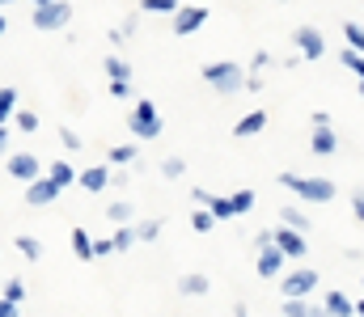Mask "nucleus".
I'll return each instance as SVG.
<instances>
[{
	"label": "nucleus",
	"mask_w": 364,
	"mask_h": 317,
	"mask_svg": "<svg viewBox=\"0 0 364 317\" xmlns=\"http://www.w3.org/2000/svg\"><path fill=\"white\" fill-rule=\"evenodd\" d=\"M60 144H64L68 152H77V148H85V144H81V135H77L73 127H60Z\"/></svg>",
	"instance_id": "c9c22d12"
},
{
	"label": "nucleus",
	"mask_w": 364,
	"mask_h": 317,
	"mask_svg": "<svg viewBox=\"0 0 364 317\" xmlns=\"http://www.w3.org/2000/svg\"><path fill=\"white\" fill-rule=\"evenodd\" d=\"M229 199H233V211H237V216H246V211H255V191H250V187H242V191H233Z\"/></svg>",
	"instance_id": "c756f323"
},
{
	"label": "nucleus",
	"mask_w": 364,
	"mask_h": 317,
	"mask_svg": "<svg viewBox=\"0 0 364 317\" xmlns=\"http://www.w3.org/2000/svg\"><path fill=\"white\" fill-rule=\"evenodd\" d=\"M4 4H13V0H0V9H4Z\"/></svg>",
	"instance_id": "5fc2aeb1"
},
{
	"label": "nucleus",
	"mask_w": 364,
	"mask_h": 317,
	"mask_svg": "<svg viewBox=\"0 0 364 317\" xmlns=\"http://www.w3.org/2000/svg\"><path fill=\"white\" fill-rule=\"evenodd\" d=\"M30 4H34V9H38V4H51V0H30Z\"/></svg>",
	"instance_id": "603ef678"
},
{
	"label": "nucleus",
	"mask_w": 364,
	"mask_h": 317,
	"mask_svg": "<svg viewBox=\"0 0 364 317\" xmlns=\"http://www.w3.org/2000/svg\"><path fill=\"white\" fill-rule=\"evenodd\" d=\"M275 250H284V258H305L309 254V245H305V233H296V228H275Z\"/></svg>",
	"instance_id": "9d476101"
},
{
	"label": "nucleus",
	"mask_w": 364,
	"mask_h": 317,
	"mask_svg": "<svg viewBox=\"0 0 364 317\" xmlns=\"http://www.w3.org/2000/svg\"><path fill=\"white\" fill-rule=\"evenodd\" d=\"M73 254H77L81 262H93V237L81 228V224L73 228Z\"/></svg>",
	"instance_id": "aec40b11"
},
{
	"label": "nucleus",
	"mask_w": 364,
	"mask_h": 317,
	"mask_svg": "<svg viewBox=\"0 0 364 317\" xmlns=\"http://www.w3.org/2000/svg\"><path fill=\"white\" fill-rule=\"evenodd\" d=\"M292 47H296L301 60H322L326 55V34L318 26H296L292 30Z\"/></svg>",
	"instance_id": "423d86ee"
},
{
	"label": "nucleus",
	"mask_w": 364,
	"mask_h": 317,
	"mask_svg": "<svg viewBox=\"0 0 364 317\" xmlns=\"http://www.w3.org/2000/svg\"><path fill=\"white\" fill-rule=\"evenodd\" d=\"M279 224H284V228H296V233H305V228H309V216H305L301 208H284V211H279Z\"/></svg>",
	"instance_id": "5701e85b"
},
{
	"label": "nucleus",
	"mask_w": 364,
	"mask_h": 317,
	"mask_svg": "<svg viewBox=\"0 0 364 317\" xmlns=\"http://www.w3.org/2000/svg\"><path fill=\"white\" fill-rule=\"evenodd\" d=\"M13 110H17V89L13 85H0V127L13 118Z\"/></svg>",
	"instance_id": "b1692460"
},
{
	"label": "nucleus",
	"mask_w": 364,
	"mask_h": 317,
	"mask_svg": "<svg viewBox=\"0 0 364 317\" xmlns=\"http://www.w3.org/2000/svg\"><path fill=\"white\" fill-rule=\"evenodd\" d=\"M77 187H81V191H90V195L106 191V187H110V165L102 161V165H90V169H81V174H77Z\"/></svg>",
	"instance_id": "9b49d317"
},
{
	"label": "nucleus",
	"mask_w": 364,
	"mask_h": 317,
	"mask_svg": "<svg viewBox=\"0 0 364 317\" xmlns=\"http://www.w3.org/2000/svg\"><path fill=\"white\" fill-rule=\"evenodd\" d=\"M110 245H114V254H127V250L136 245V228H132V224H119L114 237H110Z\"/></svg>",
	"instance_id": "4be33fe9"
},
{
	"label": "nucleus",
	"mask_w": 364,
	"mask_h": 317,
	"mask_svg": "<svg viewBox=\"0 0 364 317\" xmlns=\"http://www.w3.org/2000/svg\"><path fill=\"white\" fill-rule=\"evenodd\" d=\"M4 30H9V17H4V13H0V34H4Z\"/></svg>",
	"instance_id": "3c124183"
},
{
	"label": "nucleus",
	"mask_w": 364,
	"mask_h": 317,
	"mask_svg": "<svg viewBox=\"0 0 364 317\" xmlns=\"http://www.w3.org/2000/svg\"><path fill=\"white\" fill-rule=\"evenodd\" d=\"M9 148V127H0V152Z\"/></svg>",
	"instance_id": "09e8293b"
},
{
	"label": "nucleus",
	"mask_w": 364,
	"mask_h": 317,
	"mask_svg": "<svg viewBox=\"0 0 364 317\" xmlns=\"http://www.w3.org/2000/svg\"><path fill=\"white\" fill-rule=\"evenodd\" d=\"M114 254V245H110V237H102V241H93V258H110Z\"/></svg>",
	"instance_id": "ea45409f"
},
{
	"label": "nucleus",
	"mask_w": 364,
	"mask_h": 317,
	"mask_svg": "<svg viewBox=\"0 0 364 317\" xmlns=\"http://www.w3.org/2000/svg\"><path fill=\"white\" fill-rule=\"evenodd\" d=\"M233 317H250V309H246V305L237 301V305H233Z\"/></svg>",
	"instance_id": "49530a36"
},
{
	"label": "nucleus",
	"mask_w": 364,
	"mask_h": 317,
	"mask_svg": "<svg viewBox=\"0 0 364 317\" xmlns=\"http://www.w3.org/2000/svg\"><path fill=\"white\" fill-rule=\"evenodd\" d=\"M263 127H267V114H263V110H250V114H242V118L233 123V135H237V140H250V135H259Z\"/></svg>",
	"instance_id": "f8f14e48"
},
{
	"label": "nucleus",
	"mask_w": 364,
	"mask_h": 317,
	"mask_svg": "<svg viewBox=\"0 0 364 317\" xmlns=\"http://www.w3.org/2000/svg\"><path fill=\"white\" fill-rule=\"evenodd\" d=\"M4 169H9V178H17V182H34V178H43V165H38L34 152H9Z\"/></svg>",
	"instance_id": "6e6552de"
},
{
	"label": "nucleus",
	"mask_w": 364,
	"mask_h": 317,
	"mask_svg": "<svg viewBox=\"0 0 364 317\" xmlns=\"http://www.w3.org/2000/svg\"><path fill=\"white\" fill-rule=\"evenodd\" d=\"M309 123H314V131H318V127H331V114H326V110H314Z\"/></svg>",
	"instance_id": "37998d69"
},
{
	"label": "nucleus",
	"mask_w": 364,
	"mask_h": 317,
	"mask_svg": "<svg viewBox=\"0 0 364 317\" xmlns=\"http://www.w3.org/2000/svg\"><path fill=\"white\" fill-rule=\"evenodd\" d=\"M318 284H322V279H318V271H314V267H296V271H288V275H284L279 292H284V301H309Z\"/></svg>",
	"instance_id": "20e7f679"
},
{
	"label": "nucleus",
	"mask_w": 364,
	"mask_h": 317,
	"mask_svg": "<svg viewBox=\"0 0 364 317\" xmlns=\"http://www.w3.org/2000/svg\"><path fill=\"white\" fill-rule=\"evenodd\" d=\"M272 64V51H255V60H250V72H263Z\"/></svg>",
	"instance_id": "58836bf2"
},
{
	"label": "nucleus",
	"mask_w": 364,
	"mask_h": 317,
	"mask_svg": "<svg viewBox=\"0 0 364 317\" xmlns=\"http://www.w3.org/2000/svg\"><path fill=\"white\" fill-rule=\"evenodd\" d=\"M208 211H212V220H216V224H220V220H233V216H237L229 195H208Z\"/></svg>",
	"instance_id": "6ab92c4d"
},
{
	"label": "nucleus",
	"mask_w": 364,
	"mask_h": 317,
	"mask_svg": "<svg viewBox=\"0 0 364 317\" xmlns=\"http://www.w3.org/2000/svg\"><path fill=\"white\" fill-rule=\"evenodd\" d=\"M284 250H275V245H267V250H259V275H267V279H275L279 271H284Z\"/></svg>",
	"instance_id": "4468645a"
},
{
	"label": "nucleus",
	"mask_w": 364,
	"mask_h": 317,
	"mask_svg": "<svg viewBox=\"0 0 364 317\" xmlns=\"http://www.w3.org/2000/svg\"><path fill=\"white\" fill-rule=\"evenodd\" d=\"M203 81L216 94H237V89H246V68L233 60H216V64H203Z\"/></svg>",
	"instance_id": "7ed1b4c3"
},
{
	"label": "nucleus",
	"mask_w": 364,
	"mask_h": 317,
	"mask_svg": "<svg viewBox=\"0 0 364 317\" xmlns=\"http://www.w3.org/2000/svg\"><path fill=\"white\" fill-rule=\"evenodd\" d=\"M255 245H259V250H267V245H275V228H259V237H255Z\"/></svg>",
	"instance_id": "a19ab883"
},
{
	"label": "nucleus",
	"mask_w": 364,
	"mask_h": 317,
	"mask_svg": "<svg viewBox=\"0 0 364 317\" xmlns=\"http://www.w3.org/2000/svg\"><path fill=\"white\" fill-rule=\"evenodd\" d=\"M191 228H195V233H212V228H216V220H212V211H208V208L191 211Z\"/></svg>",
	"instance_id": "473e14b6"
},
{
	"label": "nucleus",
	"mask_w": 364,
	"mask_h": 317,
	"mask_svg": "<svg viewBox=\"0 0 364 317\" xmlns=\"http://www.w3.org/2000/svg\"><path fill=\"white\" fill-rule=\"evenodd\" d=\"M132 228H136V241H157L166 224H161V220H140V224H132Z\"/></svg>",
	"instance_id": "cd10ccee"
},
{
	"label": "nucleus",
	"mask_w": 364,
	"mask_h": 317,
	"mask_svg": "<svg viewBox=\"0 0 364 317\" xmlns=\"http://www.w3.org/2000/svg\"><path fill=\"white\" fill-rule=\"evenodd\" d=\"M284 317H305L309 313V301H284V309H279Z\"/></svg>",
	"instance_id": "e433bc0d"
},
{
	"label": "nucleus",
	"mask_w": 364,
	"mask_h": 317,
	"mask_svg": "<svg viewBox=\"0 0 364 317\" xmlns=\"http://www.w3.org/2000/svg\"><path fill=\"white\" fill-rule=\"evenodd\" d=\"M13 123H17L21 135H34V131H38V114H34V110H13Z\"/></svg>",
	"instance_id": "bb28decb"
},
{
	"label": "nucleus",
	"mask_w": 364,
	"mask_h": 317,
	"mask_svg": "<svg viewBox=\"0 0 364 317\" xmlns=\"http://www.w3.org/2000/svg\"><path fill=\"white\" fill-rule=\"evenodd\" d=\"M60 195H64V191H60L47 174L34 178V182H26V204H30V208H47V204H55Z\"/></svg>",
	"instance_id": "1a4fd4ad"
},
{
	"label": "nucleus",
	"mask_w": 364,
	"mask_h": 317,
	"mask_svg": "<svg viewBox=\"0 0 364 317\" xmlns=\"http://www.w3.org/2000/svg\"><path fill=\"white\" fill-rule=\"evenodd\" d=\"M170 26H174V34H178V38H191L195 30H203V26H208V9H203V4H182Z\"/></svg>",
	"instance_id": "0eeeda50"
},
{
	"label": "nucleus",
	"mask_w": 364,
	"mask_h": 317,
	"mask_svg": "<svg viewBox=\"0 0 364 317\" xmlns=\"http://www.w3.org/2000/svg\"><path fill=\"white\" fill-rule=\"evenodd\" d=\"M343 38H348V47H352V51H360V55H364V26H360V21H343Z\"/></svg>",
	"instance_id": "c85d7f7f"
},
{
	"label": "nucleus",
	"mask_w": 364,
	"mask_h": 317,
	"mask_svg": "<svg viewBox=\"0 0 364 317\" xmlns=\"http://www.w3.org/2000/svg\"><path fill=\"white\" fill-rule=\"evenodd\" d=\"M127 131H132L136 140H157V135L166 131V123H161V114H157V102L136 98L132 114H127Z\"/></svg>",
	"instance_id": "f03ea898"
},
{
	"label": "nucleus",
	"mask_w": 364,
	"mask_h": 317,
	"mask_svg": "<svg viewBox=\"0 0 364 317\" xmlns=\"http://www.w3.org/2000/svg\"><path fill=\"white\" fill-rule=\"evenodd\" d=\"M178 0H140V13H178Z\"/></svg>",
	"instance_id": "2f4dec72"
},
{
	"label": "nucleus",
	"mask_w": 364,
	"mask_h": 317,
	"mask_svg": "<svg viewBox=\"0 0 364 317\" xmlns=\"http://www.w3.org/2000/svg\"><path fill=\"white\" fill-rule=\"evenodd\" d=\"M208 288H212V284H208V275H182V279H178L182 296H208Z\"/></svg>",
	"instance_id": "412c9836"
},
{
	"label": "nucleus",
	"mask_w": 364,
	"mask_h": 317,
	"mask_svg": "<svg viewBox=\"0 0 364 317\" xmlns=\"http://www.w3.org/2000/svg\"><path fill=\"white\" fill-rule=\"evenodd\" d=\"M246 89H250V94H259V89H263V81H259V72H250V77H246Z\"/></svg>",
	"instance_id": "a18cd8bd"
},
{
	"label": "nucleus",
	"mask_w": 364,
	"mask_h": 317,
	"mask_svg": "<svg viewBox=\"0 0 364 317\" xmlns=\"http://www.w3.org/2000/svg\"><path fill=\"white\" fill-rule=\"evenodd\" d=\"M339 148V135H335V127H318L314 131V140H309V152H318V157H331Z\"/></svg>",
	"instance_id": "2eb2a0df"
},
{
	"label": "nucleus",
	"mask_w": 364,
	"mask_h": 317,
	"mask_svg": "<svg viewBox=\"0 0 364 317\" xmlns=\"http://www.w3.org/2000/svg\"><path fill=\"white\" fill-rule=\"evenodd\" d=\"M132 216H136V208H132L127 199H119V204L106 208V220H110V224H132Z\"/></svg>",
	"instance_id": "a878e982"
},
{
	"label": "nucleus",
	"mask_w": 364,
	"mask_h": 317,
	"mask_svg": "<svg viewBox=\"0 0 364 317\" xmlns=\"http://www.w3.org/2000/svg\"><path fill=\"white\" fill-rule=\"evenodd\" d=\"M275 182H279L284 191H292L296 199H305V204H331V199L339 195V187H335L331 178H301V174H292V169H284Z\"/></svg>",
	"instance_id": "f257e3e1"
},
{
	"label": "nucleus",
	"mask_w": 364,
	"mask_h": 317,
	"mask_svg": "<svg viewBox=\"0 0 364 317\" xmlns=\"http://www.w3.org/2000/svg\"><path fill=\"white\" fill-rule=\"evenodd\" d=\"M30 21H34V30H64V26L73 21V4H68V0L38 4V9L30 13Z\"/></svg>",
	"instance_id": "39448f33"
},
{
	"label": "nucleus",
	"mask_w": 364,
	"mask_h": 317,
	"mask_svg": "<svg viewBox=\"0 0 364 317\" xmlns=\"http://www.w3.org/2000/svg\"><path fill=\"white\" fill-rule=\"evenodd\" d=\"M322 309H326V317H356V305H352V301H348L339 288H331V292H326Z\"/></svg>",
	"instance_id": "ddd939ff"
},
{
	"label": "nucleus",
	"mask_w": 364,
	"mask_h": 317,
	"mask_svg": "<svg viewBox=\"0 0 364 317\" xmlns=\"http://www.w3.org/2000/svg\"><path fill=\"white\" fill-rule=\"evenodd\" d=\"M136 157H140V148H136V144H119V148H110V152H106V165H110V169H127Z\"/></svg>",
	"instance_id": "dca6fc26"
},
{
	"label": "nucleus",
	"mask_w": 364,
	"mask_h": 317,
	"mask_svg": "<svg viewBox=\"0 0 364 317\" xmlns=\"http://www.w3.org/2000/svg\"><path fill=\"white\" fill-rule=\"evenodd\" d=\"M0 317H21V305H13V301L0 296Z\"/></svg>",
	"instance_id": "79ce46f5"
},
{
	"label": "nucleus",
	"mask_w": 364,
	"mask_h": 317,
	"mask_svg": "<svg viewBox=\"0 0 364 317\" xmlns=\"http://www.w3.org/2000/svg\"><path fill=\"white\" fill-rule=\"evenodd\" d=\"M102 68H106V77H110V81H127V85H132V64H127L123 55H106V60H102Z\"/></svg>",
	"instance_id": "f3484780"
},
{
	"label": "nucleus",
	"mask_w": 364,
	"mask_h": 317,
	"mask_svg": "<svg viewBox=\"0 0 364 317\" xmlns=\"http://www.w3.org/2000/svg\"><path fill=\"white\" fill-rule=\"evenodd\" d=\"M4 301H13V305H21L26 301V284L21 279H4V292H0Z\"/></svg>",
	"instance_id": "72a5a7b5"
},
{
	"label": "nucleus",
	"mask_w": 364,
	"mask_h": 317,
	"mask_svg": "<svg viewBox=\"0 0 364 317\" xmlns=\"http://www.w3.org/2000/svg\"><path fill=\"white\" fill-rule=\"evenodd\" d=\"M110 98H136V89L127 81H110Z\"/></svg>",
	"instance_id": "4c0bfd02"
},
{
	"label": "nucleus",
	"mask_w": 364,
	"mask_h": 317,
	"mask_svg": "<svg viewBox=\"0 0 364 317\" xmlns=\"http://www.w3.org/2000/svg\"><path fill=\"white\" fill-rule=\"evenodd\" d=\"M352 305H356V317H364V296L360 301H352Z\"/></svg>",
	"instance_id": "8fccbe9b"
},
{
	"label": "nucleus",
	"mask_w": 364,
	"mask_h": 317,
	"mask_svg": "<svg viewBox=\"0 0 364 317\" xmlns=\"http://www.w3.org/2000/svg\"><path fill=\"white\" fill-rule=\"evenodd\" d=\"M17 250H21V258H30V262H38V258H43V241H38V237H30V233H21V237H17Z\"/></svg>",
	"instance_id": "393cba45"
},
{
	"label": "nucleus",
	"mask_w": 364,
	"mask_h": 317,
	"mask_svg": "<svg viewBox=\"0 0 364 317\" xmlns=\"http://www.w3.org/2000/svg\"><path fill=\"white\" fill-rule=\"evenodd\" d=\"M47 178H51V182L60 187V191H68V187L77 182V169H73L68 161H51V169H47Z\"/></svg>",
	"instance_id": "a211bd4d"
},
{
	"label": "nucleus",
	"mask_w": 364,
	"mask_h": 317,
	"mask_svg": "<svg viewBox=\"0 0 364 317\" xmlns=\"http://www.w3.org/2000/svg\"><path fill=\"white\" fill-rule=\"evenodd\" d=\"M305 317H326V309H322V305H309V313Z\"/></svg>",
	"instance_id": "de8ad7c7"
},
{
	"label": "nucleus",
	"mask_w": 364,
	"mask_h": 317,
	"mask_svg": "<svg viewBox=\"0 0 364 317\" xmlns=\"http://www.w3.org/2000/svg\"><path fill=\"white\" fill-rule=\"evenodd\" d=\"M352 211H356V220H364V191H356V199H352Z\"/></svg>",
	"instance_id": "c03bdc74"
},
{
	"label": "nucleus",
	"mask_w": 364,
	"mask_h": 317,
	"mask_svg": "<svg viewBox=\"0 0 364 317\" xmlns=\"http://www.w3.org/2000/svg\"><path fill=\"white\" fill-rule=\"evenodd\" d=\"M161 174H166V178H182V174H186V161H182V157H166V161H161Z\"/></svg>",
	"instance_id": "f704fd0d"
},
{
	"label": "nucleus",
	"mask_w": 364,
	"mask_h": 317,
	"mask_svg": "<svg viewBox=\"0 0 364 317\" xmlns=\"http://www.w3.org/2000/svg\"><path fill=\"white\" fill-rule=\"evenodd\" d=\"M339 64H343V68H352V72H356V81L364 77V55H360V51L343 47V51H339Z\"/></svg>",
	"instance_id": "7c9ffc66"
},
{
	"label": "nucleus",
	"mask_w": 364,
	"mask_h": 317,
	"mask_svg": "<svg viewBox=\"0 0 364 317\" xmlns=\"http://www.w3.org/2000/svg\"><path fill=\"white\" fill-rule=\"evenodd\" d=\"M360 98H364V77H360Z\"/></svg>",
	"instance_id": "864d4df0"
}]
</instances>
